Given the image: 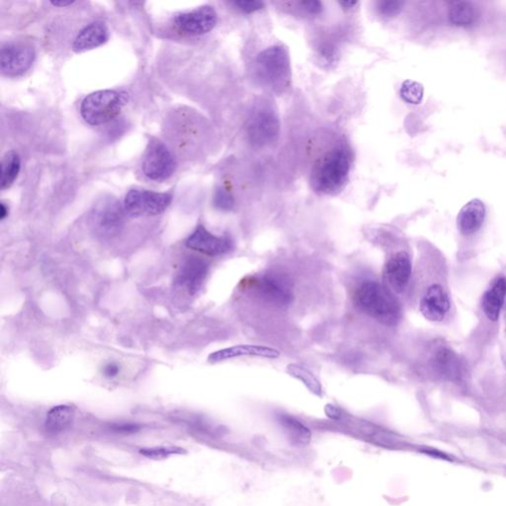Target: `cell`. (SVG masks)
Wrapping results in <instances>:
<instances>
[{
	"instance_id": "6da1fadb",
	"label": "cell",
	"mask_w": 506,
	"mask_h": 506,
	"mask_svg": "<svg viewBox=\"0 0 506 506\" xmlns=\"http://www.w3.org/2000/svg\"><path fill=\"white\" fill-rule=\"evenodd\" d=\"M354 302L359 311L385 326H394L401 317V306L387 288L375 280H365L354 290Z\"/></svg>"
},
{
	"instance_id": "7a4b0ae2",
	"label": "cell",
	"mask_w": 506,
	"mask_h": 506,
	"mask_svg": "<svg viewBox=\"0 0 506 506\" xmlns=\"http://www.w3.org/2000/svg\"><path fill=\"white\" fill-rule=\"evenodd\" d=\"M351 164V152L347 146L331 148L313 166V189L324 195L340 193L348 182Z\"/></svg>"
},
{
	"instance_id": "3957f363",
	"label": "cell",
	"mask_w": 506,
	"mask_h": 506,
	"mask_svg": "<svg viewBox=\"0 0 506 506\" xmlns=\"http://www.w3.org/2000/svg\"><path fill=\"white\" fill-rule=\"evenodd\" d=\"M254 73L259 83L274 92L289 87L291 64L287 49L275 45L262 51L255 60Z\"/></svg>"
},
{
	"instance_id": "277c9868",
	"label": "cell",
	"mask_w": 506,
	"mask_h": 506,
	"mask_svg": "<svg viewBox=\"0 0 506 506\" xmlns=\"http://www.w3.org/2000/svg\"><path fill=\"white\" fill-rule=\"evenodd\" d=\"M124 105L119 92L101 90L87 95L80 106L81 117L92 126H101L115 119Z\"/></svg>"
},
{
	"instance_id": "5b68a950",
	"label": "cell",
	"mask_w": 506,
	"mask_h": 506,
	"mask_svg": "<svg viewBox=\"0 0 506 506\" xmlns=\"http://www.w3.org/2000/svg\"><path fill=\"white\" fill-rule=\"evenodd\" d=\"M248 140L253 147H268L277 141L280 133V122L272 107L257 106L247 120Z\"/></svg>"
},
{
	"instance_id": "8992f818",
	"label": "cell",
	"mask_w": 506,
	"mask_h": 506,
	"mask_svg": "<svg viewBox=\"0 0 506 506\" xmlns=\"http://www.w3.org/2000/svg\"><path fill=\"white\" fill-rule=\"evenodd\" d=\"M250 288L262 301L278 308L289 306L293 301V286L284 274H263L250 282Z\"/></svg>"
},
{
	"instance_id": "52a82bcc",
	"label": "cell",
	"mask_w": 506,
	"mask_h": 506,
	"mask_svg": "<svg viewBox=\"0 0 506 506\" xmlns=\"http://www.w3.org/2000/svg\"><path fill=\"white\" fill-rule=\"evenodd\" d=\"M124 206L113 197L102 199L94 207L91 223L95 233L103 238H110L120 233L124 225Z\"/></svg>"
},
{
	"instance_id": "ba28073f",
	"label": "cell",
	"mask_w": 506,
	"mask_h": 506,
	"mask_svg": "<svg viewBox=\"0 0 506 506\" xmlns=\"http://www.w3.org/2000/svg\"><path fill=\"white\" fill-rule=\"evenodd\" d=\"M173 201L168 193L133 189L125 197V212L131 217H150L166 212Z\"/></svg>"
},
{
	"instance_id": "9c48e42d",
	"label": "cell",
	"mask_w": 506,
	"mask_h": 506,
	"mask_svg": "<svg viewBox=\"0 0 506 506\" xmlns=\"http://www.w3.org/2000/svg\"><path fill=\"white\" fill-rule=\"evenodd\" d=\"M143 173L153 181L168 180L176 169V160L164 143L152 139L143 155Z\"/></svg>"
},
{
	"instance_id": "30bf717a",
	"label": "cell",
	"mask_w": 506,
	"mask_h": 506,
	"mask_svg": "<svg viewBox=\"0 0 506 506\" xmlns=\"http://www.w3.org/2000/svg\"><path fill=\"white\" fill-rule=\"evenodd\" d=\"M218 14L213 7L204 6L178 14L174 18V26L182 33L191 36H200L209 33L216 27Z\"/></svg>"
},
{
	"instance_id": "8fae6325",
	"label": "cell",
	"mask_w": 506,
	"mask_h": 506,
	"mask_svg": "<svg viewBox=\"0 0 506 506\" xmlns=\"http://www.w3.org/2000/svg\"><path fill=\"white\" fill-rule=\"evenodd\" d=\"M36 53L25 44H7L0 53V69L7 76H18L26 73L33 64Z\"/></svg>"
},
{
	"instance_id": "7c38bea8",
	"label": "cell",
	"mask_w": 506,
	"mask_h": 506,
	"mask_svg": "<svg viewBox=\"0 0 506 506\" xmlns=\"http://www.w3.org/2000/svg\"><path fill=\"white\" fill-rule=\"evenodd\" d=\"M186 247L208 256H219L231 252L233 241L227 236H215L203 225H199L187 238Z\"/></svg>"
},
{
	"instance_id": "4fadbf2b",
	"label": "cell",
	"mask_w": 506,
	"mask_h": 506,
	"mask_svg": "<svg viewBox=\"0 0 506 506\" xmlns=\"http://www.w3.org/2000/svg\"><path fill=\"white\" fill-rule=\"evenodd\" d=\"M412 261L405 252L396 253L387 260L383 270V279L387 289L396 293L405 291L412 276Z\"/></svg>"
},
{
	"instance_id": "5bb4252c",
	"label": "cell",
	"mask_w": 506,
	"mask_h": 506,
	"mask_svg": "<svg viewBox=\"0 0 506 506\" xmlns=\"http://www.w3.org/2000/svg\"><path fill=\"white\" fill-rule=\"evenodd\" d=\"M208 273L209 265L205 260L196 256L188 257L180 267L175 284L184 288L190 295H195L200 291Z\"/></svg>"
},
{
	"instance_id": "9a60e30c",
	"label": "cell",
	"mask_w": 506,
	"mask_h": 506,
	"mask_svg": "<svg viewBox=\"0 0 506 506\" xmlns=\"http://www.w3.org/2000/svg\"><path fill=\"white\" fill-rule=\"evenodd\" d=\"M450 299L442 286L434 284L427 289L419 303L420 313L430 322H441L450 310Z\"/></svg>"
},
{
	"instance_id": "2e32d148",
	"label": "cell",
	"mask_w": 506,
	"mask_h": 506,
	"mask_svg": "<svg viewBox=\"0 0 506 506\" xmlns=\"http://www.w3.org/2000/svg\"><path fill=\"white\" fill-rule=\"evenodd\" d=\"M253 356L261 358L277 359L280 357L279 350L275 348L263 347V345L241 344L236 347L224 348L209 355L208 361L210 363H220L238 357Z\"/></svg>"
},
{
	"instance_id": "e0dca14e",
	"label": "cell",
	"mask_w": 506,
	"mask_h": 506,
	"mask_svg": "<svg viewBox=\"0 0 506 506\" xmlns=\"http://www.w3.org/2000/svg\"><path fill=\"white\" fill-rule=\"evenodd\" d=\"M486 206L480 199H473L460 211L457 218V226L464 236H472L477 233L486 219Z\"/></svg>"
},
{
	"instance_id": "ac0fdd59",
	"label": "cell",
	"mask_w": 506,
	"mask_h": 506,
	"mask_svg": "<svg viewBox=\"0 0 506 506\" xmlns=\"http://www.w3.org/2000/svg\"><path fill=\"white\" fill-rule=\"evenodd\" d=\"M109 39V30L103 22H94L83 28L73 42V50L76 53L85 52L101 47Z\"/></svg>"
},
{
	"instance_id": "d6986e66",
	"label": "cell",
	"mask_w": 506,
	"mask_h": 506,
	"mask_svg": "<svg viewBox=\"0 0 506 506\" xmlns=\"http://www.w3.org/2000/svg\"><path fill=\"white\" fill-rule=\"evenodd\" d=\"M505 297L506 278H498L482 295V308L487 319L491 322H496L500 319L501 308L505 305Z\"/></svg>"
},
{
	"instance_id": "ffe728a7",
	"label": "cell",
	"mask_w": 506,
	"mask_h": 506,
	"mask_svg": "<svg viewBox=\"0 0 506 506\" xmlns=\"http://www.w3.org/2000/svg\"><path fill=\"white\" fill-rule=\"evenodd\" d=\"M276 419L279 422L291 444L295 446H305L310 443L312 433L300 420L287 413H279Z\"/></svg>"
},
{
	"instance_id": "44dd1931",
	"label": "cell",
	"mask_w": 506,
	"mask_h": 506,
	"mask_svg": "<svg viewBox=\"0 0 506 506\" xmlns=\"http://www.w3.org/2000/svg\"><path fill=\"white\" fill-rule=\"evenodd\" d=\"M480 13L471 1L451 2L448 9L450 23L457 27H471L477 22Z\"/></svg>"
},
{
	"instance_id": "7402d4cb",
	"label": "cell",
	"mask_w": 506,
	"mask_h": 506,
	"mask_svg": "<svg viewBox=\"0 0 506 506\" xmlns=\"http://www.w3.org/2000/svg\"><path fill=\"white\" fill-rule=\"evenodd\" d=\"M74 408L73 406L62 405L55 406L48 412L46 417L45 427L48 433L58 434L66 430L73 424Z\"/></svg>"
},
{
	"instance_id": "603a6c76",
	"label": "cell",
	"mask_w": 506,
	"mask_h": 506,
	"mask_svg": "<svg viewBox=\"0 0 506 506\" xmlns=\"http://www.w3.org/2000/svg\"><path fill=\"white\" fill-rule=\"evenodd\" d=\"M1 175H0V185L4 190L13 184L20 173L21 159L19 155L14 150L7 152L1 159Z\"/></svg>"
},
{
	"instance_id": "cb8c5ba5",
	"label": "cell",
	"mask_w": 506,
	"mask_h": 506,
	"mask_svg": "<svg viewBox=\"0 0 506 506\" xmlns=\"http://www.w3.org/2000/svg\"><path fill=\"white\" fill-rule=\"evenodd\" d=\"M287 372L290 376L295 378V379L301 381L308 387L311 393L317 396H322V384H320L319 379L312 372H310L308 369L304 368V367L298 365V364H290L287 367Z\"/></svg>"
},
{
	"instance_id": "d4e9b609",
	"label": "cell",
	"mask_w": 506,
	"mask_h": 506,
	"mask_svg": "<svg viewBox=\"0 0 506 506\" xmlns=\"http://www.w3.org/2000/svg\"><path fill=\"white\" fill-rule=\"evenodd\" d=\"M436 367L443 375L449 378L458 377L459 366L457 358L451 351L446 349L438 351L435 357Z\"/></svg>"
},
{
	"instance_id": "484cf974",
	"label": "cell",
	"mask_w": 506,
	"mask_h": 506,
	"mask_svg": "<svg viewBox=\"0 0 506 506\" xmlns=\"http://www.w3.org/2000/svg\"><path fill=\"white\" fill-rule=\"evenodd\" d=\"M400 94L406 103L419 104L424 98V88L417 81L405 80L401 85Z\"/></svg>"
},
{
	"instance_id": "4316f807",
	"label": "cell",
	"mask_w": 506,
	"mask_h": 506,
	"mask_svg": "<svg viewBox=\"0 0 506 506\" xmlns=\"http://www.w3.org/2000/svg\"><path fill=\"white\" fill-rule=\"evenodd\" d=\"M213 206L218 210L223 212H229L234 207V199L231 192L227 191L225 188H218L213 195Z\"/></svg>"
},
{
	"instance_id": "83f0119b",
	"label": "cell",
	"mask_w": 506,
	"mask_h": 506,
	"mask_svg": "<svg viewBox=\"0 0 506 506\" xmlns=\"http://www.w3.org/2000/svg\"><path fill=\"white\" fill-rule=\"evenodd\" d=\"M405 6V2L399 0H385L378 2V11L385 17H394L401 13V9Z\"/></svg>"
},
{
	"instance_id": "f1b7e54d",
	"label": "cell",
	"mask_w": 506,
	"mask_h": 506,
	"mask_svg": "<svg viewBox=\"0 0 506 506\" xmlns=\"http://www.w3.org/2000/svg\"><path fill=\"white\" fill-rule=\"evenodd\" d=\"M183 450L180 448H152V449H141L140 453L148 458L164 459L173 454H180Z\"/></svg>"
},
{
	"instance_id": "f546056e",
	"label": "cell",
	"mask_w": 506,
	"mask_h": 506,
	"mask_svg": "<svg viewBox=\"0 0 506 506\" xmlns=\"http://www.w3.org/2000/svg\"><path fill=\"white\" fill-rule=\"evenodd\" d=\"M234 6L245 13H252L263 8L264 3L259 0H238L234 2Z\"/></svg>"
},
{
	"instance_id": "4dcf8cb0",
	"label": "cell",
	"mask_w": 506,
	"mask_h": 506,
	"mask_svg": "<svg viewBox=\"0 0 506 506\" xmlns=\"http://www.w3.org/2000/svg\"><path fill=\"white\" fill-rule=\"evenodd\" d=\"M141 426L134 424H113L111 429L116 433L131 434L140 430Z\"/></svg>"
},
{
	"instance_id": "1f68e13d",
	"label": "cell",
	"mask_w": 506,
	"mask_h": 506,
	"mask_svg": "<svg viewBox=\"0 0 506 506\" xmlns=\"http://www.w3.org/2000/svg\"><path fill=\"white\" fill-rule=\"evenodd\" d=\"M301 6L303 7L304 9H305L306 11H308L310 14H313V15H317V14H320L322 12V9H324V6H322V3L320 1H317V0H311V1H302L301 2Z\"/></svg>"
},
{
	"instance_id": "d6a6232c",
	"label": "cell",
	"mask_w": 506,
	"mask_h": 506,
	"mask_svg": "<svg viewBox=\"0 0 506 506\" xmlns=\"http://www.w3.org/2000/svg\"><path fill=\"white\" fill-rule=\"evenodd\" d=\"M121 367L119 364L115 363V362H110V363L106 364L103 367L102 374H103L104 377L108 378V379H113V378H116L119 375Z\"/></svg>"
},
{
	"instance_id": "836d02e7",
	"label": "cell",
	"mask_w": 506,
	"mask_h": 506,
	"mask_svg": "<svg viewBox=\"0 0 506 506\" xmlns=\"http://www.w3.org/2000/svg\"><path fill=\"white\" fill-rule=\"evenodd\" d=\"M326 413L327 415V417H331V419H340L341 415L340 408H336V406H334L333 405H327L326 406Z\"/></svg>"
},
{
	"instance_id": "e575fe53",
	"label": "cell",
	"mask_w": 506,
	"mask_h": 506,
	"mask_svg": "<svg viewBox=\"0 0 506 506\" xmlns=\"http://www.w3.org/2000/svg\"><path fill=\"white\" fill-rule=\"evenodd\" d=\"M8 207H7L4 203L0 204V220H3L4 219H6L7 216H8Z\"/></svg>"
},
{
	"instance_id": "d590c367",
	"label": "cell",
	"mask_w": 506,
	"mask_h": 506,
	"mask_svg": "<svg viewBox=\"0 0 506 506\" xmlns=\"http://www.w3.org/2000/svg\"><path fill=\"white\" fill-rule=\"evenodd\" d=\"M51 3H52L53 6L66 7L71 6V4L74 3V1H53L51 2Z\"/></svg>"
},
{
	"instance_id": "8d00e7d4",
	"label": "cell",
	"mask_w": 506,
	"mask_h": 506,
	"mask_svg": "<svg viewBox=\"0 0 506 506\" xmlns=\"http://www.w3.org/2000/svg\"><path fill=\"white\" fill-rule=\"evenodd\" d=\"M340 4L343 7V8L350 9L356 6L357 1H341L340 2Z\"/></svg>"
}]
</instances>
